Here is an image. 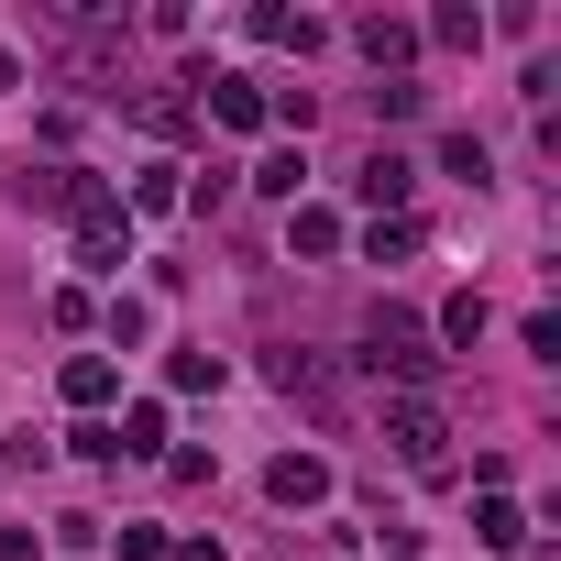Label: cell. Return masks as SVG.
Segmentation results:
<instances>
[{
	"label": "cell",
	"mask_w": 561,
	"mask_h": 561,
	"mask_svg": "<svg viewBox=\"0 0 561 561\" xmlns=\"http://www.w3.org/2000/svg\"><path fill=\"white\" fill-rule=\"evenodd\" d=\"M408 187H419V165H408V154H397V144H375V154H364V165H353V198H364V209H375V220H397V209H408Z\"/></svg>",
	"instance_id": "4"
},
{
	"label": "cell",
	"mask_w": 561,
	"mask_h": 561,
	"mask_svg": "<svg viewBox=\"0 0 561 561\" xmlns=\"http://www.w3.org/2000/svg\"><path fill=\"white\" fill-rule=\"evenodd\" d=\"M176 561H220V550H209V539H176Z\"/></svg>",
	"instance_id": "24"
},
{
	"label": "cell",
	"mask_w": 561,
	"mask_h": 561,
	"mask_svg": "<svg viewBox=\"0 0 561 561\" xmlns=\"http://www.w3.org/2000/svg\"><path fill=\"white\" fill-rule=\"evenodd\" d=\"M253 45H298L309 56L320 45V12H253Z\"/></svg>",
	"instance_id": "12"
},
{
	"label": "cell",
	"mask_w": 561,
	"mask_h": 561,
	"mask_svg": "<svg viewBox=\"0 0 561 561\" xmlns=\"http://www.w3.org/2000/svg\"><path fill=\"white\" fill-rule=\"evenodd\" d=\"M198 89H209V122L220 133H264V89L253 78H198Z\"/></svg>",
	"instance_id": "9"
},
{
	"label": "cell",
	"mask_w": 561,
	"mask_h": 561,
	"mask_svg": "<svg viewBox=\"0 0 561 561\" xmlns=\"http://www.w3.org/2000/svg\"><path fill=\"white\" fill-rule=\"evenodd\" d=\"M111 451H133V462H154V451H165V408H122V430H111Z\"/></svg>",
	"instance_id": "11"
},
{
	"label": "cell",
	"mask_w": 561,
	"mask_h": 561,
	"mask_svg": "<svg viewBox=\"0 0 561 561\" xmlns=\"http://www.w3.org/2000/svg\"><path fill=\"white\" fill-rule=\"evenodd\" d=\"M440 342H462V353H473V342H484V298H451V309H440Z\"/></svg>",
	"instance_id": "18"
},
{
	"label": "cell",
	"mask_w": 561,
	"mask_h": 561,
	"mask_svg": "<svg viewBox=\"0 0 561 561\" xmlns=\"http://www.w3.org/2000/svg\"><path fill=\"white\" fill-rule=\"evenodd\" d=\"M353 45L375 56V78H397V67L419 56V23H397V12H364V23H353Z\"/></svg>",
	"instance_id": "7"
},
{
	"label": "cell",
	"mask_w": 561,
	"mask_h": 561,
	"mask_svg": "<svg viewBox=\"0 0 561 561\" xmlns=\"http://www.w3.org/2000/svg\"><path fill=\"white\" fill-rule=\"evenodd\" d=\"M473 539H484V550H517V539H528V517H517L506 495H484V506H473Z\"/></svg>",
	"instance_id": "13"
},
{
	"label": "cell",
	"mask_w": 561,
	"mask_h": 561,
	"mask_svg": "<svg viewBox=\"0 0 561 561\" xmlns=\"http://www.w3.org/2000/svg\"><path fill=\"white\" fill-rule=\"evenodd\" d=\"M419 100H430V89H408V78H386V89H375V122H419Z\"/></svg>",
	"instance_id": "21"
},
{
	"label": "cell",
	"mask_w": 561,
	"mask_h": 561,
	"mask_svg": "<svg viewBox=\"0 0 561 561\" xmlns=\"http://www.w3.org/2000/svg\"><path fill=\"white\" fill-rule=\"evenodd\" d=\"M298 176H309L298 154H264V165H253V187H264V198H298Z\"/></svg>",
	"instance_id": "19"
},
{
	"label": "cell",
	"mask_w": 561,
	"mask_h": 561,
	"mask_svg": "<svg viewBox=\"0 0 561 561\" xmlns=\"http://www.w3.org/2000/svg\"><path fill=\"white\" fill-rule=\"evenodd\" d=\"M78 264H89V275H122V264H133V209H122V198L78 209Z\"/></svg>",
	"instance_id": "3"
},
{
	"label": "cell",
	"mask_w": 561,
	"mask_h": 561,
	"mask_svg": "<svg viewBox=\"0 0 561 561\" xmlns=\"http://www.w3.org/2000/svg\"><path fill=\"white\" fill-rule=\"evenodd\" d=\"M364 253H375V264H397V253H419V220H408V209H397V220H375V231H364Z\"/></svg>",
	"instance_id": "17"
},
{
	"label": "cell",
	"mask_w": 561,
	"mask_h": 561,
	"mask_svg": "<svg viewBox=\"0 0 561 561\" xmlns=\"http://www.w3.org/2000/svg\"><path fill=\"white\" fill-rule=\"evenodd\" d=\"M0 561H45V539L34 528H0Z\"/></svg>",
	"instance_id": "23"
},
{
	"label": "cell",
	"mask_w": 561,
	"mask_h": 561,
	"mask_svg": "<svg viewBox=\"0 0 561 561\" xmlns=\"http://www.w3.org/2000/svg\"><path fill=\"white\" fill-rule=\"evenodd\" d=\"M165 386H187V397H198V386H220V353H209V342H187V353H165Z\"/></svg>",
	"instance_id": "16"
},
{
	"label": "cell",
	"mask_w": 561,
	"mask_h": 561,
	"mask_svg": "<svg viewBox=\"0 0 561 561\" xmlns=\"http://www.w3.org/2000/svg\"><path fill=\"white\" fill-rule=\"evenodd\" d=\"M133 209H187V165H144V187H133Z\"/></svg>",
	"instance_id": "14"
},
{
	"label": "cell",
	"mask_w": 561,
	"mask_h": 561,
	"mask_svg": "<svg viewBox=\"0 0 561 561\" xmlns=\"http://www.w3.org/2000/svg\"><path fill=\"white\" fill-rule=\"evenodd\" d=\"M386 440H397L408 462H440V440H451V430H440V408H430V397H397V408H386Z\"/></svg>",
	"instance_id": "5"
},
{
	"label": "cell",
	"mask_w": 561,
	"mask_h": 561,
	"mask_svg": "<svg viewBox=\"0 0 561 561\" xmlns=\"http://www.w3.org/2000/svg\"><path fill=\"white\" fill-rule=\"evenodd\" d=\"M111 198V176H89V165H23V209H100Z\"/></svg>",
	"instance_id": "2"
},
{
	"label": "cell",
	"mask_w": 561,
	"mask_h": 561,
	"mask_svg": "<svg viewBox=\"0 0 561 561\" xmlns=\"http://www.w3.org/2000/svg\"><path fill=\"white\" fill-rule=\"evenodd\" d=\"M364 364H375V375H408V386L440 375V353H430V331H419L408 309H375V320H364Z\"/></svg>",
	"instance_id": "1"
},
{
	"label": "cell",
	"mask_w": 561,
	"mask_h": 561,
	"mask_svg": "<svg viewBox=\"0 0 561 561\" xmlns=\"http://www.w3.org/2000/svg\"><path fill=\"white\" fill-rule=\"evenodd\" d=\"M430 34H440V45H484V12H462V0H451V12H430Z\"/></svg>",
	"instance_id": "20"
},
{
	"label": "cell",
	"mask_w": 561,
	"mask_h": 561,
	"mask_svg": "<svg viewBox=\"0 0 561 561\" xmlns=\"http://www.w3.org/2000/svg\"><path fill=\"white\" fill-rule=\"evenodd\" d=\"M67 451H78V462H122V451H111V419H78V430H67Z\"/></svg>",
	"instance_id": "22"
},
{
	"label": "cell",
	"mask_w": 561,
	"mask_h": 561,
	"mask_svg": "<svg viewBox=\"0 0 561 561\" xmlns=\"http://www.w3.org/2000/svg\"><path fill=\"white\" fill-rule=\"evenodd\" d=\"M111 386H122L111 353H78V364H67V408H111Z\"/></svg>",
	"instance_id": "10"
},
{
	"label": "cell",
	"mask_w": 561,
	"mask_h": 561,
	"mask_svg": "<svg viewBox=\"0 0 561 561\" xmlns=\"http://www.w3.org/2000/svg\"><path fill=\"white\" fill-rule=\"evenodd\" d=\"M264 495H275V506H320V495H331V462H320V451H287V462L264 473Z\"/></svg>",
	"instance_id": "8"
},
{
	"label": "cell",
	"mask_w": 561,
	"mask_h": 561,
	"mask_svg": "<svg viewBox=\"0 0 561 561\" xmlns=\"http://www.w3.org/2000/svg\"><path fill=\"white\" fill-rule=\"evenodd\" d=\"M264 375L287 386V397H309V408H331V364H320L309 342H275V353H264Z\"/></svg>",
	"instance_id": "6"
},
{
	"label": "cell",
	"mask_w": 561,
	"mask_h": 561,
	"mask_svg": "<svg viewBox=\"0 0 561 561\" xmlns=\"http://www.w3.org/2000/svg\"><path fill=\"white\" fill-rule=\"evenodd\" d=\"M287 242H298V253H342V209H298Z\"/></svg>",
	"instance_id": "15"
}]
</instances>
